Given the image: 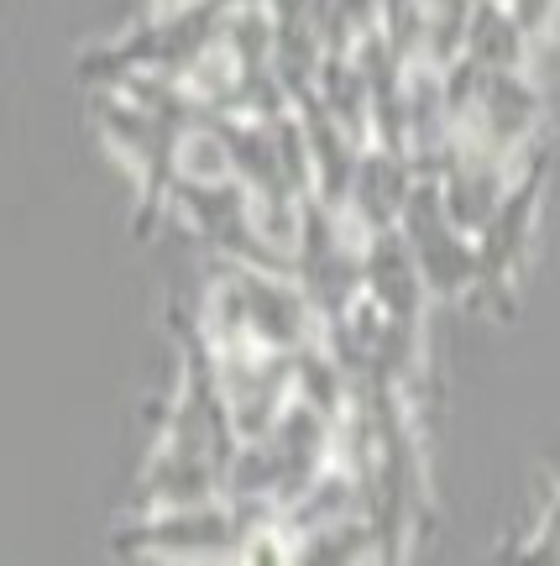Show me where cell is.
Returning <instances> with one entry per match:
<instances>
[{
	"label": "cell",
	"mask_w": 560,
	"mask_h": 566,
	"mask_svg": "<svg viewBox=\"0 0 560 566\" xmlns=\"http://www.w3.org/2000/svg\"><path fill=\"white\" fill-rule=\"evenodd\" d=\"M529 53H535V42L524 38V27L508 17V6L503 0H477L461 59L482 63V69H529Z\"/></svg>",
	"instance_id": "1"
},
{
	"label": "cell",
	"mask_w": 560,
	"mask_h": 566,
	"mask_svg": "<svg viewBox=\"0 0 560 566\" xmlns=\"http://www.w3.org/2000/svg\"><path fill=\"white\" fill-rule=\"evenodd\" d=\"M309 21L325 53H357L382 32V0H309Z\"/></svg>",
	"instance_id": "2"
},
{
	"label": "cell",
	"mask_w": 560,
	"mask_h": 566,
	"mask_svg": "<svg viewBox=\"0 0 560 566\" xmlns=\"http://www.w3.org/2000/svg\"><path fill=\"white\" fill-rule=\"evenodd\" d=\"M503 6H508V17L524 27L529 42H545L560 21V0H503Z\"/></svg>",
	"instance_id": "3"
},
{
	"label": "cell",
	"mask_w": 560,
	"mask_h": 566,
	"mask_svg": "<svg viewBox=\"0 0 560 566\" xmlns=\"http://www.w3.org/2000/svg\"><path fill=\"white\" fill-rule=\"evenodd\" d=\"M162 6H179V0H158V6H152V11H162Z\"/></svg>",
	"instance_id": "4"
}]
</instances>
